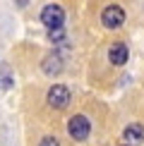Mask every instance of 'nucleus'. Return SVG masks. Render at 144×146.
<instances>
[{
	"label": "nucleus",
	"instance_id": "f257e3e1",
	"mask_svg": "<svg viewBox=\"0 0 144 146\" xmlns=\"http://www.w3.org/2000/svg\"><path fill=\"white\" fill-rule=\"evenodd\" d=\"M41 22L46 24L48 29H63V22H65V12L60 5H46L41 10Z\"/></svg>",
	"mask_w": 144,
	"mask_h": 146
},
{
	"label": "nucleus",
	"instance_id": "f03ea898",
	"mask_svg": "<svg viewBox=\"0 0 144 146\" xmlns=\"http://www.w3.org/2000/svg\"><path fill=\"white\" fill-rule=\"evenodd\" d=\"M67 132H70L72 139L84 141V139L89 137V132H91V125H89V120L84 117V115H72L70 122H67Z\"/></svg>",
	"mask_w": 144,
	"mask_h": 146
},
{
	"label": "nucleus",
	"instance_id": "7ed1b4c3",
	"mask_svg": "<svg viewBox=\"0 0 144 146\" xmlns=\"http://www.w3.org/2000/svg\"><path fill=\"white\" fill-rule=\"evenodd\" d=\"M123 22H125L123 7H118V5L103 7V12H101V24H103L106 29H118V27H123Z\"/></svg>",
	"mask_w": 144,
	"mask_h": 146
},
{
	"label": "nucleus",
	"instance_id": "20e7f679",
	"mask_svg": "<svg viewBox=\"0 0 144 146\" xmlns=\"http://www.w3.org/2000/svg\"><path fill=\"white\" fill-rule=\"evenodd\" d=\"M46 98H48V106H51V108H58V110H60V108H65L70 103V89L65 86V84H55V86L48 89Z\"/></svg>",
	"mask_w": 144,
	"mask_h": 146
},
{
	"label": "nucleus",
	"instance_id": "39448f33",
	"mask_svg": "<svg viewBox=\"0 0 144 146\" xmlns=\"http://www.w3.org/2000/svg\"><path fill=\"white\" fill-rule=\"evenodd\" d=\"M127 58H130V50H127V46L123 43V41H115L111 48H108V60H111L113 65H125L127 62Z\"/></svg>",
	"mask_w": 144,
	"mask_h": 146
},
{
	"label": "nucleus",
	"instance_id": "423d86ee",
	"mask_svg": "<svg viewBox=\"0 0 144 146\" xmlns=\"http://www.w3.org/2000/svg\"><path fill=\"white\" fill-rule=\"evenodd\" d=\"M41 70H43V74L53 77V74H60L63 72V58L58 55V53H51V55L43 58V62H41Z\"/></svg>",
	"mask_w": 144,
	"mask_h": 146
},
{
	"label": "nucleus",
	"instance_id": "0eeeda50",
	"mask_svg": "<svg viewBox=\"0 0 144 146\" xmlns=\"http://www.w3.org/2000/svg\"><path fill=\"white\" fill-rule=\"evenodd\" d=\"M123 137H125V141H127V146L139 144V141H144V127L142 125H127L125 132H123Z\"/></svg>",
	"mask_w": 144,
	"mask_h": 146
},
{
	"label": "nucleus",
	"instance_id": "6e6552de",
	"mask_svg": "<svg viewBox=\"0 0 144 146\" xmlns=\"http://www.w3.org/2000/svg\"><path fill=\"white\" fill-rule=\"evenodd\" d=\"M48 38H51L53 43H63L65 41V31L63 29H48Z\"/></svg>",
	"mask_w": 144,
	"mask_h": 146
},
{
	"label": "nucleus",
	"instance_id": "1a4fd4ad",
	"mask_svg": "<svg viewBox=\"0 0 144 146\" xmlns=\"http://www.w3.org/2000/svg\"><path fill=\"white\" fill-rule=\"evenodd\" d=\"M39 146H60V141H58L55 137H43V139H41V144H39Z\"/></svg>",
	"mask_w": 144,
	"mask_h": 146
},
{
	"label": "nucleus",
	"instance_id": "9d476101",
	"mask_svg": "<svg viewBox=\"0 0 144 146\" xmlns=\"http://www.w3.org/2000/svg\"><path fill=\"white\" fill-rule=\"evenodd\" d=\"M125 146H127V144H125Z\"/></svg>",
	"mask_w": 144,
	"mask_h": 146
}]
</instances>
